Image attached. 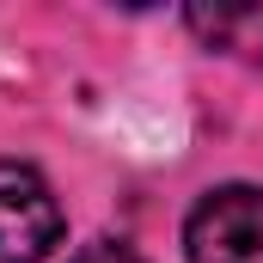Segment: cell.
<instances>
[{"label": "cell", "instance_id": "cell-1", "mask_svg": "<svg viewBox=\"0 0 263 263\" xmlns=\"http://www.w3.org/2000/svg\"><path fill=\"white\" fill-rule=\"evenodd\" d=\"M190 263H263V184H214L184 214Z\"/></svg>", "mask_w": 263, "mask_h": 263}, {"label": "cell", "instance_id": "cell-2", "mask_svg": "<svg viewBox=\"0 0 263 263\" xmlns=\"http://www.w3.org/2000/svg\"><path fill=\"white\" fill-rule=\"evenodd\" d=\"M62 202L37 165L0 159V263H43L62 245Z\"/></svg>", "mask_w": 263, "mask_h": 263}, {"label": "cell", "instance_id": "cell-3", "mask_svg": "<svg viewBox=\"0 0 263 263\" xmlns=\"http://www.w3.org/2000/svg\"><path fill=\"white\" fill-rule=\"evenodd\" d=\"M190 31H202L214 49H263V12L257 6H214V12H190Z\"/></svg>", "mask_w": 263, "mask_h": 263}, {"label": "cell", "instance_id": "cell-4", "mask_svg": "<svg viewBox=\"0 0 263 263\" xmlns=\"http://www.w3.org/2000/svg\"><path fill=\"white\" fill-rule=\"evenodd\" d=\"M67 263H147V257L135 245H123V239H86V245L67 251Z\"/></svg>", "mask_w": 263, "mask_h": 263}]
</instances>
